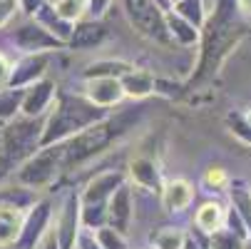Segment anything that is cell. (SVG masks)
I'll use <instances>...</instances> for the list:
<instances>
[{
    "instance_id": "60d3db41",
    "label": "cell",
    "mask_w": 251,
    "mask_h": 249,
    "mask_svg": "<svg viewBox=\"0 0 251 249\" xmlns=\"http://www.w3.org/2000/svg\"><path fill=\"white\" fill-rule=\"evenodd\" d=\"M40 249H60V244H57V237H55V232H52L50 237H45V242L40 244Z\"/></svg>"
},
{
    "instance_id": "277c9868",
    "label": "cell",
    "mask_w": 251,
    "mask_h": 249,
    "mask_svg": "<svg viewBox=\"0 0 251 249\" xmlns=\"http://www.w3.org/2000/svg\"><path fill=\"white\" fill-rule=\"evenodd\" d=\"M43 130L45 122H40L38 117L13 120L0 130V182L20 169L35 152H40Z\"/></svg>"
},
{
    "instance_id": "2e32d148",
    "label": "cell",
    "mask_w": 251,
    "mask_h": 249,
    "mask_svg": "<svg viewBox=\"0 0 251 249\" xmlns=\"http://www.w3.org/2000/svg\"><path fill=\"white\" fill-rule=\"evenodd\" d=\"M104 38H107V30L100 20H80V23H75V30L67 40V48L70 50H90V48H97Z\"/></svg>"
},
{
    "instance_id": "7bdbcfd3",
    "label": "cell",
    "mask_w": 251,
    "mask_h": 249,
    "mask_svg": "<svg viewBox=\"0 0 251 249\" xmlns=\"http://www.w3.org/2000/svg\"><path fill=\"white\" fill-rule=\"evenodd\" d=\"M157 3H159L164 10H169V8H172V5H169V0H157Z\"/></svg>"
},
{
    "instance_id": "74e56055",
    "label": "cell",
    "mask_w": 251,
    "mask_h": 249,
    "mask_svg": "<svg viewBox=\"0 0 251 249\" xmlns=\"http://www.w3.org/2000/svg\"><path fill=\"white\" fill-rule=\"evenodd\" d=\"M77 249H102V244L97 242L92 229H82V234L77 239Z\"/></svg>"
},
{
    "instance_id": "3957f363",
    "label": "cell",
    "mask_w": 251,
    "mask_h": 249,
    "mask_svg": "<svg viewBox=\"0 0 251 249\" xmlns=\"http://www.w3.org/2000/svg\"><path fill=\"white\" fill-rule=\"evenodd\" d=\"M104 117H107V110L97 108L85 95H60L55 102V110L45 120L43 147L65 145L75 135L85 132L87 127H92L95 122H100Z\"/></svg>"
},
{
    "instance_id": "4fadbf2b",
    "label": "cell",
    "mask_w": 251,
    "mask_h": 249,
    "mask_svg": "<svg viewBox=\"0 0 251 249\" xmlns=\"http://www.w3.org/2000/svg\"><path fill=\"white\" fill-rule=\"evenodd\" d=\"M57 85L48 78L38 80L35 85L25 87V100H23V117H40L55 97Z\"/></svg>"
},
{
    "instance_id": "9a60e30c",
    "label": "cell",
    "mask_w": 251,
    "mask_h": 249,
    "mask_svg": "<svg viewBox=\"0 0 251 249\" xmlns=\"http://www.w3.org/2000/svg\"><path fill=\"white\" fill-rule=\"evenodd\" d=\"M132 190L125 185L115 192V197L110 199V204H107V224L120 229V232H127L129 224H132Z\"/></svg>"
},
{
    "instance_id": "f35d334b",
    "label": "cell",
    "mask_w": 251,
    "mask_h": 249,
    "mask_svg": "<svg viewBox=\"0 0 251 249\" xmlns=\"http://www.w3.org/2000/svg\"><path fill=\"white\" fill-rule=\"evenodd\" d=\"M48 3V0H18V5H20V10L27 15V18H35L40 13V8Z\"/></svg>"
},
{
    "instance_id": "8fae6325",
    "label": "cell",
    "mask_w": 251,
    "mask_h": 249,
    "mask_svg": "<svg viewBox=\"0 0 251 249\" xmlns=\"http://www.w3.org/2000/svg\"><path fill=\"white\" fill-rule=\"evenodd\" d=\"M50 55L48 53H32L25 55L20 62L13 65V73H10V83L8 87H30L38 80L45 78V70H48Z\"/></svg>"
},
{
    "instance_id": "e0dca14e",
    "label": "cell",
    "mask_w": 251,
    "mask_h": 249,
    "mask_svg": "<svg viewBox=\"0 0 251 249\" xmlns=\"http://www.w3.org/2000/svg\"><path fill=\"white\" fill-rule=\"evenodd\" d=\"M120 83H122L125 95L132 97V100H145V97H150L152 92H157V78L150 73V70L134 67V70H129V73H127Z\"/></svg>"
},
{
    "instance_id": "6da1fadb",
    "label": "cell",
    "mask_w": 251,
    "mask_h": 249,
    "mask_svg": "<svg viewBox=\"0 0 251 249\" xmlns=\"http://www.w3.org/2000/svg\"><path fill=\"white\" fill-rule=\"evenodd\" d=\"M249 18L244 15L239 0H217L211 15H206L201 25L199 40V60L187 87H199L211 83L219 75V70L229 60V55L239 48V43L249 32Z\"/></svg>"
},
{
    "instance_id": "1f68e13d",
    "label": "cell",
    "mask_w": 251,
    "mask_h": 249,
    "mask_svg": "<svg viewBox=\"0 0 251 249\" xmlns=\"http://www.w3.org/2000/svg\"><path fill=\"white\" fill-rule=\"evenodd\" d=\"M226 127H229V132H231L234 137H239L244 145L251 147V125L246 122L244 115H239V112H229V115H226Z\"/></svg>"
},
{
    "instance_id": "ac0fdd59",
    "label": "cell",
    "mask_w": 251,
    "mask_h": 249,
    "mask_svg": "<svg viewBox=\"0 0 251 249\" xmlns=\"http://www.w3.org/2000/svg\"><path fill=\"white\" fill-rule=\"evenodd\" d=\"M194 199V187L187 180H172L162 190V204L167 212H182L192 204Z\"/></svg>"
},
{
    "instance_id": "4dcf8cb0",
    "label": "cell",
    "mask_w": 251,
    "mask_h": 249,
    "mask_svg": "<svg viewBox=\"0 0 251 249\" xmlns=\"http://www.w3.org/2000/svg\"><path fill=\"white\" fill-rule=\"evenodd\" d=\"M55 10L70 23H80L82 13L87 10V0H55Z\"/></svg>"
},
{
    "instance_id": "5bb4252c",
    "label": "cell",
    "mask_w": 251,
    "mask_h": 249,
    "mask_svg": "<svg viewBox=\"0 0 251 249\" xmlns=\"http://www.w3.org/2000/svg\"><path fill=\"white\" fill-rule=\"evenodd\" d=\"M129 177H132V182H134L137 187H142V190H152V192H159V194H162V190H164L159 165H157V160H152V157H145V155L134 157V160L129 162Z\"/></svg>"
},
{
    "instance_id": "ba28073f",
    "label": "cell",
    "mask_w": 251,
    "mask_h": 249,
    "mask_svg": "<svg viewBox=\"0 0 251 249\" xmlns=\"http://www.w3.org/2000/svg\"><path fill=\"white\" fill-rule=\"evenodd\" d=\"M50 220H52V202L50 199H38L25 212L23 232H20V239H18L15 247L18 249H38L45 242Z\"/></svg>"
},
{
    "instance_id": "9c48e42d",
    "label": "cell",
    "mask_w": 251,
    "mask_h": 249,
    "mask_svg": "<svg viewBox=\"0 0 251 249\" xmlns=\"http://www.w3.org/2000/svg\"><path fill=\"white\" fill-rule=\"evenodd\" d=\"M13 40H15V45H18L20 50H25L27 55L67 48L60 38H55V35H52L45 25H40L38 20H27V23H23L20 28H15Z\"/></svg>"
},
{
    "instance_id": "836d02e7",
    "label": "cell",
    "mask_w": 251,
    "mask_h": 249,
    "mask_svg": "<svg viewBox=\"0 0 251 249\" xmlns=\"http://www.w3.org/2000/svg\"><path fill=\"white\" fill-rule=\"evenodd\" d=\"M226 229H231L241 242H251V237H249V229H246V224H244V220H241V215L231 207L229 212H226Z\"/></svg>"
},
{
    "instance_id": "f6af8a7d",
    "label": "cell",
    "mask_w": 251,
    "mask_h": 249,
    "mask_svg": "<svg viewBox=\"0 0 251 249\" xmlns=\"http://www.w3.org/2000/svg\"><path fill=\"white\" fill-rule=\"evenodd\" d=\"M176 3H179V0H169V5H172V8H174V5H176Z\"/></svg>"
},
{
    "instance_id": "52a82bcc",
    "label": "cell",
    "mask_w": 251,
    "mask_h": 249,
    "mask_svg": "<svg viewBox=\"0 0 251 249\" xmlns=\"http://www.w3.org/2000/svg\"><path fill=\"white\" fill-rule=\"evenodd\" d=\"M82 229H85L82 227V197L70 192L62 202L57 227H55V237H57L60 249H75Z\"/></svg>"
},
{
    "instance_id": "7402d4cb",
    "label": "cell",
    "mask_w": 251,
    "mask_h": 249,
    "mask_svg": "<svg viewBox=\"0 0 251 249\" xmlns=\"http://www.w3.org/2000/svg\"><path fill=\"white\" fill-rule=\"evenodd\" d=\"M35 20H38L40 25H45V28L55 35V38H60L65 45H67L70 35H73V30H75V23L65 20V18L55 10V5H50V3H45V5L40 8V13L35 15Z\"/></svg>"
},
{
    "instance_id": "d4e9b609",
    "label": "cell",
    "mask_w": 251,
    "mask_h": 249,
    "mask_svg": "<svg viewBox=\"0 0 251 249\" xmlns=\"http://www.w3.org/2000/svg\"><path fill=\"white\" fill-rule=\"evenodd\" d=\"M229 197H231V207L241 215V220L249 229V237H251V190L241 180H236L229 185Z\"/></svg>"
},
{
    "instance_id": "cb8c5ba5",
    "label": "cell",
    "mask_w": 251,
    "mask_h": 249,
    "mask_svg": "<svg viewBox=\"0 0 251 249\" xmlns=\"http://www.w3.org/2000/svg\"><path fill=\"white\" fill-rule=\"evenodd\" d=\"M23 100H25V87L0 90V122H13L18 115H23Z\"/></svg>"
},
{
    "instance_id": "d6986e66",
    "label": "cell",
    "mask_w": 251,
    "mask_h": 249,
    "mask_svg": "<svg viewBox=\"0 0 251 249\" xmlns=\"http://www.w3.org/2000/svg\"><path fill=\"white\" fill-rule=\"evenodd\" d=\"M25 222V209L18 207H0V247L18 244Z\"/></svg>"
},
{
    "instance_id": "ee69618b",
    "label": "cell",
    "mask_w": 251,
    "mask_h": 249,
    "mask_svg": "<svg viewBox=\"0 0 251 249\" xmlns=\"http://www.w3.org/2000/svg\"><path fill=\"white\" fill-rule=\"evenodd\" d=\"M244 117H246V122H249V125H251V110H249V112H246V115H244Z\"/></svg>"
},
{
    "instance_id": "b9f144b4",
    "label": "cell",
    "mask_w": 251,
    "mask_h": 249,
    "mask_svg": "<svg viewBox=\"0 0 251 249\" xmlns=\"http://www.w3.org/2000/svg\"><path fill=\"white\" fill-rule=\"evenodd\" d=\"M239 5H241V10H244V15L251 20V0H239Z\"/></svg>"
},
{
    "instance_id": "ffe728a7",
    "label": "cell",
    "mask_w": 251,
    "mask_h": 249,
    "mask_svg": "<svg viewBox=\"0 0 251 249\" xmlns=\"http://www.w3.org/2000/svg\"><path fill=\"white\" fill-rule=\"evenodd\" d=\"M167 30L172 35V40L179 43V45H184V48L197 45L201 40V30L194 28L189 20H184L182 15L174 13V10H167Z\"/></svg>"
},
{
    "instance_id": "e575fe53",
    "label": "cell",
    "mask_w": 251,
    "mask_h": 249,
    "mask_svg": "<svg viewBox=\"0 0 251 249\" xmlns=\"http://www.w3.org/2000/svg\"><path fill=\"white\" fill-rule=\"evenodd\" d=\"M184 249H211V247H209V234H204L201 229L189 232V234H187V244H184Z\"/></svg>"
},
{
    "instance_id": "f1b7e54d",
    "label": "cell",
    "mask_w": 251,
    "mask_h": 249,
    "mask_svg": "<svg viewBox=\"0 0 251 249\" xmlns=\"http://www.w3.org/2000/svg\"><path fill=\"white\" fill-rule=\"evenodd\" d=\"M229 185L231 182H229V174L224 172V167H209L201 174V187L209 190V192H219V190H224Z\"/></svg>"
},
{
    "instance_id": "484cf974",
    "label": "cell",
    "mask_w": 251,
    "mask_h": 249,
    "mask_svg": "<svg viewBox=\"0 0 251 249\" xmlns=\"http://www.w3.org/2000/svg\"><path fill=\"white\" fill-rule=\"evenodd\" d=\"M150 239H152V247L154 249H184L187 232H182L179 227H162Z\"/></svg>"
},
{
    "instance_id": "8992f818",
    "label": "cell",
    "mask_w": 251,
    "mask_h": 249,
    "mask_svg": "<svg viewBox=\"0 0 251 249\" xmlns=\"http://www.w3.org/2000/svg\"><path fill=\"white\" fill-rule=\"evenodd\" d=\"M65 169V145H52V147H40L20 169H18V182L23 187L40 190L50 185L57 172Z\"/></svg>"
},
{
    "instance_id": "d590c367",
    "label": "cell",
    "mask_w": 251,
    "mask_h": 249,
    "mask_svg": "<svg viewBox=\"0 0 251 249\" xmlns=\"http://www.w3.org/2000/svg\"><path fill=\"white\" fill-rule=\"evenodd\" d=\"M115 0H87V13L92 15V20H100L104 18V13L110 10V5Z\"/></svg>"
},
{
    "instance_id": "8d00e7d4",
    "label": "cell",
    "mask_w": 251,
    "mask_h": 249,
    "mask_svg": "<svg viewBox=\"0 0 251 249\" xmlns=\"http://www.w3.org/2000/svg\"><path fill=\"white\" fill-rule=\"evenodd\" d=\"M18 8H20V5H18V0H0V28H3V25L15 15Z\"/></svg>"
},
{
    "instance_id": "30bf717a",
    "label": "cell",
    "mask_w": 251,
    "mask_h": 249,
    "mask_svg": "<svg viewBox=\"0 0 251 249\" xmlns=\"http://www.w3.org/2000/svg\"><path fill=\"white\" fill-rule=\"evenodd\" d=\"M125 187V172H102L87 182V187L82 190V204H110V199L115 197V192Z\"/></svg>"
},
{
    "instance_id": "7a4b0ae2",
    "label": "cell",
    "mask_w": 251,
    "mask_h": 249,
    "mask_svg": "<svg viewBox=\"0 0 251 249\" xmlns=\"http://www.w3.org/2000/svg\"><path fill=\"white\" fill-rule=\"evenodd\" d=\"M142 115H145L142 108L120 110L117 115H107L104 120L95 122L85 132L75 135L70 142H65V169H77V167L92 162L95 157H100L102 152H107L129 130H134V125L142 120Z\"/></svg>"
},
{
    "instance_id": "4316f807",
    "label": "cell",
    "mask_w": 251,
    "mask_h": 249,
    "mask_svg": "<svg viewBox=\"0 0 251 249\" xmlns=\"http://www.w3.org/2000/svg\"><path fill=\"white\" fill-rule=\"evenodd\" d=\"M174 13H179L184 20H189L194 28L201 30L204 20H206V13H204V3L201 0H179L174 5Z\"/></svg>"
},
{
    "instance_id": "7c38bea8",
    "label": "cell",
    "mask_w": 251,
    "mask_h": 249,
    "mask_svg": "<svg viewBox=\"0 0 251 249\" xmlns=\"http://www.w3.org/2000/svg\"><path fill=\"white\" fill-rule=\"evenodd\" d=\"M85 97L90 102H95L97 108H115V105L122 102L125 90H122V83L120 78H92V80H85Z\"/></svg>"
},
{
    "instance_id": "44dd1931",
    "label": "cell",
    "mask_w": 251,
    "mask_h": 249,
    "mask_svg": "<svg viewBox=\"0 0 251 249\" xmlns=\"http://www.w3.org/2000/svg\"><path fill=\"white\" fill-rule=\"evenodd\" d=\"M194 222H197V229H201L204 234H214L226 227V209L219 202H204L197 209Z\"/></svg>"
},
{
    "instance_id": "5b68a950",
    "label": "cell",
    "mask_w": 251,
    "mask_h": 249,
    "mask_svg": "<svg viewBox=\"0 0 251 249\" xmlns=\"http://www.w3.org/2000/svg\"><path fill=\"white\" fill-rule=\"evenodd\" d=\"M122 5H125L127 20L139 35H145V38L162 43V45L174 43L167 30V10L157 0H122Z\"/></svg>"
},
{
    "instance_id": "603a6c76",
    "label": "cell",
    "mask_w": 251,
    "mask_h": 249,
    "mask_svg": "<svg viewBox=\"0 0 251 249\" xmlns=\"http://www.w3.org/2000/svg\"><path fill=\"white\" fill-rule=\"evenodd\" d=\"M129 70H134L132 62H125V60H97L92 65H87V70L82 73L85 80H92V78H125Z\"/></svg>"
},
{
    "instance_id": "83f0119b",
    "label": "cell",
    "mask_w": 251,
    "mask_h": 249,
    "mask_svg": "<svg viewBox=\"0 0 251 249\" xmlns=\"http://www.w3.org/2000/svg\"><path fill=\"white\" fill-rule=\"evenodd\" d=\"M35 199L23 185L15 187V190H0V207H18V209H30Z\"/></svg>"
},
{
    "instance_id": "ab89813d",
    "label": "cell",
    "mask_w": 251,
    "mask_h": 249,
    "mask_svg": "<svg viewBox=\"0 0 251 249\" xmlns=\"http://www.w3.org/2000/svg\"><path fill=\"white\" fill-rule=\"evenodd\" d=\"M10 73H13V65L5 60V55H0V90H5L10 83Z\"/></svg>"
},
{
    "instance_id": "d6a6232c",
    "label": "cell",
    "mask_w": 251,
    "mask_h": 249,
    "mask_svg": "<svg viewBox=\"0 0 251 249\" xmlns=\"http://www.w3.org/2000/svg\"><path fill=\"white\" fill-rule=\"evenodd\" d=\"M241 239L231 232V229H219V232H214V234H209V247L211 249H241Z\"/></svg>"
},
{
    "instance_id": "f546056e",
    "label": "cell",
    "mask_w": 251,
    "mask_h": 249,
    "mask_svg": "<svg viewBox=\"0 0 251 249\" xmlns=\"http://www.w3.org/2000/svg\"><path fill=\"white\" fill-rule=\"evenodd\" d=\"M97 242L102 244V249H127V239H125V232L115 229V227H102L95 232Z\"/></svg>"
}]
</instances>
